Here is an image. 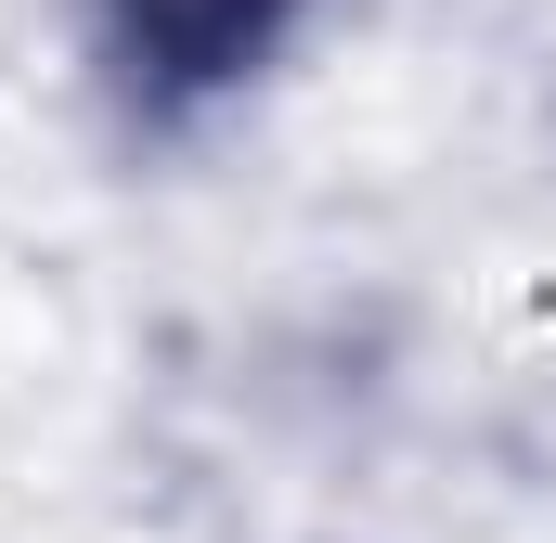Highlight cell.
<instances>
[{
  "label": "cell",
  "instance_id": "1",
  "mask_svg": "<svg viewBox=\"0 0 556 543\" xmlns=\"http://www.w3.org/2000/svg\"><path fill=\"white\" fill-rule=\"evenodd\" d=\"M298 13L311 0H91V39H104L130 117H207L298 39Z\"/></svg>",
  "mask_w": 556,
  "mask_h": 543
}]
</instances>
